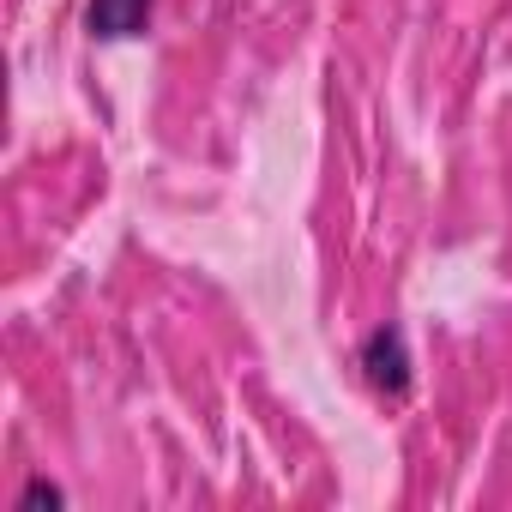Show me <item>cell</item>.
I'll list each match as a JSON object with an SVG mask.
<instances>
[{
	"instance_id": "obj_3",
	"label": "cell",
	"mask_w": 512,
	"mask_h": 512,
	"mask_svg": "<svg viewBox=\"0 0 512 512\" xmlns=\"http://www.w3.org/2000/svg\"><path fill=\"white\" fill-rule=\"evenodd\" d=\"M31 506H67V488L49 482V476H31L25 494H19V512H31Z\"/></svg>"
},
{
	"instance_id": "obj_2",
	"label": "cell",
	"mask_w": 512,
	"mask_h": 512,
	"mask_svg": "<svg viewBox=\"0 0 512 512\" xmlns=\"http://www.w3.org/2000/svg\"><path fill=\"white\" fill-rule=\"evenodd\" d=\"M151 7L157 0H91L85 7V37L91 43H127L151 31Z\"/></svg>"
},
{
	"instance_id": "obj_1",
	"label": "cell",
	"mask_w": 512,
	"mask_h": 512,
	"mask_svg": "<svg viewBox=\"0 0 512 512\" xmlns=\"http://www.w3.org/2000/svg\"><path fill=\"white\" fill-rule=\"evenodd\" d=\"M356 368H362V380H368L374 392L404 398V392H410V380H416V362H410V332H404L398 320L374 326V332L362 338V350H356Z\"/></svg>"
}]
</instances>
